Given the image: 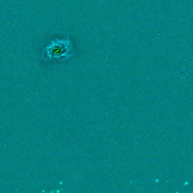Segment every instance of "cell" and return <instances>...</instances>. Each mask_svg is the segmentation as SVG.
<instances>
[]
</instances>
